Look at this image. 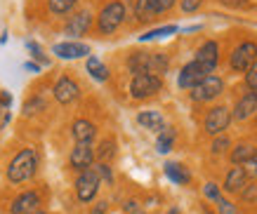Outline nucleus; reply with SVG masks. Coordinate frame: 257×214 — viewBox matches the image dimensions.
Instances as JSON below:
<instances>
[{"instance_id":"obj_1","label":"nucleus","mask_w":257,"mask_h":214,"mask_svg":"<svg viewBox=\"0 0 257 214\" xmlns=\"http://www.w3.org/2000/svg\"><path fill=\"white\" fill-rule=\"evenodd\" d=\"M168 66H170L168 57H165V54H158V52H135V54H130V59H127V69L133 71L135 76L149 73V76L163 78Z\"/></svg>"},{"instance_id":"obj_2","label":"nucleus","mask_w":257,"mask_h":214,"mask_svg":"<svg viewBox=\"0 0 257 214\" xmlns=\"http://www.w3.org/2000/svg\"><path fill=\"white\" fill-rule=\"evenodd\" d=\"M36 167H38V155H36V151H33V148H22V151L10 160L8 179L12 183L29 181V179L36 174Z\"/></svg>"},{"instance_id":"obj_3","label":"nucleus","mask_w":257,"mask_h":214,"mask_svg":"<svg viewBox=\"0 0 257 214\" xmlns=\"http://www.w3.org/2000/svg\"><path fill=\"white\" fill-rule=\"evenodd\" d=\"M123 22H125V5L120 0H113V3L101 8L99 17H97V29L104 36H111V33H116L120 29Z\"/></svg>"},{"instance_id":"obj_4","label":"nucleus","mask_w":257,"mask_h":214,"mask_svg":"<svg viewBox=\"0 0 257 214\" xmlns=\"http://www.w3.org/2000/svg\"><path fill=\"white\" fill-rule=\"evenodd\" d=\"M161 90H163V78L158 76L142 73V76H133V80H130V97L133 99H149Z\"/></svg>"},{"instance_id":"obj_5","label":"nucleus","mask_w":257,"mask_h":214,"mask_svg":"<svg viewBox=\"0 0 257 214\" xmlns=\"http://www.w3.org/2000/svg\"><path fill=\"white\" fill-rule=\"evenodd\" d=\"M99 174H97V169L90 167L85 169V172H80L78 179H76V195H78L80 202H90V200H94V195H97V191H99Z\"/></svg>"},{"instance_id":"obj_6","label":"nucleus","mask_w":257,"mask_h":214,"mask_svg":"<svg viewBox=\"0 0 257 214\" xmlns=\"http://www.w3.org/2000/svg\"><path fill=\"white\" fill-rule=\"evenodd\" d=\"M212 73V69H208V66H203V64H198V61H191V64H187L184 69L179 71V78H177V85L182 87V90H194L198 83H203L205 78Z\"/></svg>"},{"instance_id":"obj_7","label":"nucleus","mask_w":257,"mask_h":214,"mask_svg":"<svg viewBox=\"0 0 257 214\" xmlns=\"http://www.w3.org/2000/svg\"><path fill=\"white\" fill-rule=\"evenodd\" d=\"M255 61H257V45L255 43H243V45H238L234 50V54H231V69L245 73Z\"/></svg>"},{"instance_id":"obj_8","label":"nucleus","mask_w":257,"mask_h":214,"mask_svg":"<svg viewBox=\"0 0 257 214\" xmlns=\"http://www.w3.org/2000/svg\"><path fill=\"white\" fill-rule=\"evenodd\" d=\"M52 94H55V99L59 101V104H73V101L80 97V87L73 78L62 76L55 83V87H52Z\"/></svg>"},{"instance_id":"obj_9","label":"nucleus","mask_w":257,"mask_h":214,"mask_svg":"<svg viewBox=\"0 0 257 214\" xmlns=\"http://www.w3.org/2000/svg\"><path fill=\"white\" fill-rule=\"evenodd\" d=\"M222 90H224V83H222V78L217 76H208L203 83H198L194 87V92H191V97H194L196 101H210L215 99L217 94H222Z\"/></svg>"},{"instance_id":"obj_10","label":"nucleus","mask_w":257,"mask_h":214,"mask_svg":"<svg viewBox=\"0 0 257 214\" xmlns=\"http://www.w3.org/2000/svg\"><path fill=\"white\" fill-rule=\"evenodd\" d=\"M229 122H231V113L226 106L210 108V113L205 118V132L208 134H222L229 127Z\"/></svg>"},{"instance_id":"obj_11","label":"nucleus","mask_w":257,"mask_h":214,"mask_svg":"<svg viewBox=\"0 0 257 214\" xmlns=\"http://www.w3.org/2000/svg\"><path fill=\"white\" fill-rule=\"evenodd\" d=\"M52 54H57L59 59H80V57L90 54V47L85 43H78V40H64V43H57L52 47Z\"/></svg>"},{"instance_id":"obj_12","label":"nucleus","mask_w":257,"mask_h":214,"mask_svg":"<svg viewBox=\"0 0 257 214\" xmlns=\"http://www.w3.org/2000/svg\"><path fill=\"white\" fill-rule=\"evenodd\" d=\"M92 160H94V151L90 144H76L69 155L71 167L78 169V172H85V169L92 167Z\"/></svg>"},{"instance_id":"obj_13","label":"nucleus","mask_w":257,"mask_h":214,"mask_svg":"<svg viewBox=\"0 0 257 214\" xmlns=\"http://www.w3.org/2000/svg\"><path fill=\"white\" fill-rule=\"evenodd\" d=\"M90 24H92V15H90L87 10H80V12H76V15L66 22L64 33H66V36H71V38H80V36H85V33H87Z\"/></svg>"},{"instance_id":"obj_14","label":"nucleus","mask_w":257,"mask_h":214,"mask_svg":"<svg viewBox=\"0 0 257 214\" xmlns=\"http://www.w3.org/2000/svg\"><path fill=\"white\" fill-rule=\"evenodd\" d=\"M12 214H33L40 209V195L36 191H26L12 200Z\"/></svg>"},{"instance_id":"obj_15","label":"nucleus","mask_w":257,"mask_h":214,"mask_svg":"<svg viewBox=\"0 0 257 214\" xmlns=\"http://www.w3.org/2000/svg\"><path fill=\"white\" fill-rule=\"evenodd\" d=\"M196 61L215 71V66H217V61H219V45L215 43V40H208V43L196 52Z\"/></svg>"},{"instance_id":"obj_16","label":"nucleus","mask_w":257,"mask_h":214,"mask_svg":"<svg viewBox=\"0 0 257 214\" xmlns=\"http://www.w3.org/2000/svg\"><path fill=\"white\" fill-rule=\"evenodd\" d=\"M71 134H73V139H76V144H90V141L94 139V134H97V127H94L90 120L80 118V120L73 122Z\"/></svg>"},{"instance_id":"obj_17","label":"nucleus","mask_w":257,"mask_h":214,"mask_svg":"<svg viewBox=\"0 0 257 214\" xmlns=\"http://www.w3.org/2000/svg\"><path fill=\"white\" fill-rule=\"evenodd\" d=\"M248 186V169L245 167H234L229 174H226V181H224V188L229 193H236V191H243Z\"/></svg>"},{"instance_id":"obj_18","label":"nucleus","mask_w":257,"mask_h":214,"mask_svg":"<svg viewBox=\"0 0 257 214\" xmlns=\"http://www.w3.org/2000/svg\"><path fill=\"white\" fill-rule=\"evenodd\" d=\"M257 111V94L255 92H248L238 104H236V111H234V118L236 120H245L250 115Z\"/></svg>"},{"instance_id":"obj_19","label":"nucleus","mask_w":257,"mask_h":214,"mask_svg":"<svg viewBox=\"0 0 257 214\" xmlns=\"http://www.w3.org/2000/svg\"><path fill=\"white\" fill-rule=\"evenodd\" d=\"M137 122H140L144 130H151V132H161L165 127L163 115L158 113V111H142V113H137Z\"/></svg>"},{"instance_id":"obj_20","label":"nucleus","mask_w":257,"mask_h":214,"mask_svg":"<svg viewBox=\"0 0 257 214\" xmlns=\"http://www.w3.org/2000/svg\"><path fill=\"white\" fill-rule=\"evenodd\" d=\"M165 176H168L170 181L179 183V186H184V183L191 181L189 169L184 167V165H179V162H165Z\"/></svg>"},{"instance_id":"obj_21","label":"nucleus","mask_w":257,"mask_h":214,"mask_svg":"<svg viewBox=\"0 0 257 214\" xmlns=\"http://www.w3.org/2000/svg\"><path fill=\"white\" fill-rule=\"evenodd\" d=\"M87 73L97 80V83H104V80H109V69L104 66V61L99 57H87Z\"/></svg>"},{"instance_id":"obj_22","label":"nucleus","mask_w":257,"mask_h":214,"mask_svg":"<svg viewBox=\"0 0 257 214\" xmlns=\"http://www.w3.org/2000/svg\"><path fill=\"white\" fill-rule=\"evenodd\" d=\"M172 144H175V130H172V127H163V130L158 132L156 151L158 153H168V151H172Z\"/></svg>"},{"instance_id":"obj_23","label":"nucleus","mask_w":257,"mask_h":214,"mask_svg":"<svg viewBox=\"0 0 257 214\" xmlns=\"http://www.w3.org/2000/svg\"><path fill=\"white\" fill-rule=\"evenodd\" d=\"M78 5V0H47V8L52 15H69Z\"/></svg>"},{"instance_id":"obj_24","label":"nucleus","mask_w":257,"mask_h":214,"mask_svg":"<svg viewBox=\"0 0 257 214\" xmlns=\"http://www.w3.org/2000/svg\"><path fill=\"white\" fill-rule=\"evenodd\" d=\"M177 26L175 24H168V26H161V29H154V31H147L144 36H140L142 43H147V40H156V38H165V36H172V33H177Z\"/></svg>"},{"instance_id":"obj_25","label":"nucleus","mask_w":257,"mask_h":214,"mask_svg":"<svg viewBox=\"0 0 257 214\" xmlns=\"http://www.w3.org/2000/svg\"><path fill=\"white\" fill-rule=\"evenodd\" d=\"M252 155H255V148L248 146V144H241V146H236L234 151H231V160H234L236 165H245Z\"/></svg>"},{"instance_id":"obj_26","label":"nucleus","mask_w":257,"mask_h":214,"mask_svg":"<svg viewBox=\"0 0 257 214\" xmlns=\"http://www.w3.org/2000/svg\"><path fill=\"white\" fill-rule=\"evenodd\" d=\"M135 17H137L140 24H147V22H151V19H156V15L151 12L147 0H135Z\"/></svg>"},{"instance_id":"obj_27","label":"nucleus","mask_w":257,"mask_h":214,"mask_svg":"<svg viewBox=\"0 0 257 214\" xmlns=\"http://www.w3.org/2000/svg\"><path fill=\"white\" fill-rule=\"evenodd\" d=\"M10 106H12V94L0 92V130L10 122Z\"/></svg>"},{"instance_id":"obj_28","label":"nucleus","mask_w":257,"mask_h":214,"mask_svg":"<svg viewBox=\"0 0 257 214\" xmlns=\"http://www.w3.org/2000/svg\"><path fill=\"white\" fill-rule=\"evenodd\" d=\"M97 155L101 158V162H109L113 155H116V141L113 139H106V141H101L99 144V151H97Z\"/></svg>"},{"instance_id":"obj_29","label":"nucleus","mask_w":257,"mask_h":214,"mask_svg":"<svg viewBox=\"0 0 257 214\" xmlns=\"http://www.w3.org/2000/svg\"><path fill=\"white\" fill-rule=\"evenodd\" d=\"M26 50L31 52V57L36 61H40V64H50V59H47L45 54H43V47H40L36 40H26Z\"/></svg>"},{"instance_id":"obj_30","label":"nucleus","mask_w":257,"mask_h":214,"mask_svg":"<svg viewBox=\"0 0 257 214\" xmlns=\"http://www.w3.org/2000/svg\"><path fill=\"white\" fill-rule=\"evenodd\" d=\"M149 3V8H151V12L154 15H163V12H168V10L175 5V0H147Z\"/></svg>"},{"instance_id":"obj_31","label":"nucleus","mask_w":257,"mask_h":214,"mask_svg":"<svg viewBox=\"0 0 257 214\" xmlns=\"http://www.w3.org/2000/svg\"><path fill=\"white\" fill-rule=\"evenodd\" d=\"M43 106H45V101L40 99V97H33V99H29L26 104H24V113H26V115H33V113H38Z\"/></svg>"},{"instance_id":"obj_32","label":"nucleus","mask_w":257,"mask_h":214,"mask_svg":"<svg viewBox=\"0 0 257 214\" xmlns=\"http://www.w3.org/2000/svg\"><path fill=\"white\" fill-rule=\"evenodd\" d=\"M245 85L250 87V92H255L257 94V61L245 71Z\"/></svg>"},{"instance_id":"obj_33","label":"nucleus","mask_w":257,"mask_h":214,"mask_svg":"<svg viewBox=\"0 0 257 214\" xmlns=\"http://www.w3.org/2000/svg\"><path fill=\"white\" fill-rule=\"evenodd\" d=\"M97 174H99V179H104V181L106 183H111L113 181V174H111V167H109V162H99V165H97Z\"/></svg>"},{"instance_id":"obj_34","label":"nucleus","mask_w":257,"mask_h":214,"mask_svg":"<svg viewBox=\"0 0 257 214\" xmlns=\"http://www.w3.org/2000/svg\"><path fill=\"white\" fill-rule=\"evenodd\" d=\"M217 214H238L236 212V205L234 202H229V200H224V198H219L217 200Z\"/></svg>"},{"instance_id":"obj_35","label":"nucleus","mask_w":257,"mask_h":214,"mask_svg":"<svg viewBox=\"0 0 257 214\" xmlns=\"http://www.w3.org/2000/svg\"><path fill=\"white\" fill-rule=\"evenodd\" d=\"M203 193H205V195H208L210 200H215V202H217V200L222 198V193H219V188L215 186V183H205V188H203Z\"/></svg>"},{"instance_id":"obj_36","label":"nucleus","mask_w":257,"mask_h":214,"mask_svg":"<svg viewBox=\"0 0 257 214\" xmlns=\"http://www.w3.org/2000/svg\"><path fill=\"white\" fill-rule=\"evenodd\" d=\"M229 146H231V144H229V139L219 137V139H215V141H212V153H224Z\"/></svg>"},{"instance_id":"obj_37","label":"nucleus","mask_w":257,"mask_h":214,"mask_svg":"<svg viewBox=\"0 0 257 214\" xmlns=\"http://www.w3.org/2000/svg\"><path fill=\"white\" fill-rule=\"evenodd\" d=\"M243 198L248 200V202L257 200V183H248V186L243 188Z\"/></svg>"},{"instance_id":"obj_38","label":"nucleus","mask_w":257,"mask_h":214,"mask_svg":"<svg viewBox=\"0 0 257 214\" xmlns=\"http://www.w3.org/2000/svg\"><path fill=\"white\" fill-rule=\"evenodd\" d=\"M201 5V0H182V10L184 12H196Z\"/></svg>"},{"instance_id":"obj_39","label":"nucleus","mask_w":257,"mask_h":214,"mask_svg":"<svg viewBox=\"0 0 257 214\" xmlns=\"http://www.w3.org/2000/svg\"><path fill=\"white\" fill-rule=\"evenodd\" d=\"M106 209H109V205L101 200V202H97V205L92 207V212H90V214H106Z\"/></svg>"},{"instance_id":"obj_40","label":"nucleus","mask_w":257,"mask_h":214,"mask_svg":"<svg viewBox=\"0 0 257 214\" xmlns=\"http://www.w3.org/2000/svg\"><path fill=\"white\" fill-rule=\"evenodd\" d=\"M245 165H248V167H250V174H252V176H257V153H255V155H252V158H250L248 162H245Z\"/></svg>"},{"instance_id":"obj_41","label":"nucleus","mask_w":257,"mask_h":214,"mask_svg":"<svg viewBox=\"0 0 257 214\" xmlns=\"http://www.w3.org/2000/svg\"><path fill=\"white\" fill-rule=\"evenodd\" d=\"M24 69H26V71H31V73H38L40 66L36 64V61H24Z\"/></svg>"},{"instance_id":"obj_42","label":"nucleus","mask_w":257,"mask_h":214,"mask_svg":"<svg viewBox=\"0 0 257 214\" xmlns=\"http://www.w3.org/2000/svg\"><path fill=\"white\" fill-rule=\"evenodd\" d=\"M168 214H179V209H170V212H168Z\"/></svg>"},{"instance_id":"obj_43","label":"nucleus","mask_w":257,"mask_h":214,"mask_svg":"<svg viewBox=\"0 0 257 214\" xmlns=\"http://www.w3.org/2000/svg\"><path fill=\"white\" fill-rule=\"evenodd\" d=\"M33 214H45V212H43V209H38V212H33Z\"/></svg>"}]
</instances>
